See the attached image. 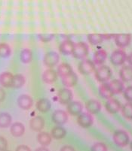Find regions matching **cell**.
<instances>
[{"label": "cell", "instance_id": "6da1fadb", "mask_svg": "<svg viewBox=\"0 0 132 151\" xmlns=\"http://www.w3.org/2000/svg\"><path fill=\"white\" fill-rule=\"evenodd\" d=\"M89 47L85 42L75 44L72 55L76 59H84L88 55Z\"/></svg>", "mask_w": 132, "mask_h": 151}, {"label": "cell", "instance_id": "7a4b0ae2", "mask_svg": "<svg viewBox=\"0 0 132 151\" xmlns=\"http://www.w3.org/2000/svg\"><path fill=\"white\" fill-rule=\"evenodd\" d=\"M112 76V71L107 65H100L95 70V78L98 81L107 82Z\"/></svg>", "mask_w": 132, "mask_h": 151}, {"label": "cell", "instance_id": "3957f363", "mask_svg": "<svg viewBox=\"0 0 132 151\" xmlns=\"http://www.w3.org/2000/svg\"><path fill=\"white\" fill-rule=\"evenodd\" d=\"M113 141L118 147H124L128 145L130 138L126 132L123 130H118L115 131L113 134Z\"/></svg>", "mask_w": 132, "mask_h": 151}, {"label": "cell", "instance_id": "277c9868", "mask_svg": "<svg viewBox=\"0 0 132 151\" xmlns=\"http://www.w3.org/2000/svg\"><path fill=\"white\" fill-rule=\"evenodd\" d=\"M127 59L126 53L122 49H118L112 52L110 57L111 63L115 65H122Z\"/></svg>", "mask_w": 132, "mask_h": 151}, {"label": "cell", "instance_id": "5b68a950", "mask_svg": "<svg viewBox=\"0 0 132 151\" xmlns=\"http://www.w3.org/2000/svg\"><path fill=\"white\" fill-rule=\"evenodd\" d=\"M79 71L82 75H90L95 71V64L90 60H83L79 63Z\"/></svg>", "mask_w": 132, "mask_h": 151}, {"label": "cell", "instance_id": "8992f818", "mask_svg": "<svg viewBox=\"0 0 132 151\" xmlns=\"http://www.w3.org/2000/svg\"><path fill=\"white\" fill-rule=\"evenodd\" d=\"M60 60V56L58 53L54 51H51L47 53L44 57V64L49 68L55 66Z\"/></svg>", "mask_w": 132, "mask_h": 151}, {"label": "cell", "instance_id": "52a82bcc", "mask_svg": "<svg viewBox=\"0 0 132 151\" xmlns=\"http://www.w3.org/2000/svg\"><path fill=\"white\" fill-rule=\"evenodd\" d=\"M78 124L82 128H89L93 124L94 119L91 114L81 113L77 118Z\"/></svg>", "mask_w": 132, "mask_h": 151}, {"label": "cell", "instance_id": "ba28073f", "mask_svg": "<svg viewBox=\"0 0 132 151\" xmlns=\"http://www.w3.org/2000/svg\"><path fill=\"white\" fill-rule=\"evenodd\" d=\"M57 99L59 102L61 103L62 105H68L73 99L72 92L67 88L61 89L57 93Z\"/></svg>", "mask_w": 132, "mask_h": 151}, {"label": "cell", "instance_id": "9c48e42d", "mask_svg": "<svg viewBox=\"0 0 132 151\" xmlns=\"http://www.w3.org/2000/svg\"><path fill=\"white\" fill-rule=\"evenodd\" d=\"M52 121L55 124L60 126V125H64L67 123L68 120V115L67 112L62 110H57L53 113L51 116Z\"/></svg>", "mask_w": 132, "mask_h": 151}, {"label": "cell", "instance_id": "30bf717a", "mask_svg": "<svg viewBox=\"0 0 132 151\" xmlns=\"http://www.w3.org/2000/svg\"><path fill=\"white\" fill-rule=\"evenodd\" d=\"M114 38L115 45L121 48L127 47L131 41V35L130 34H117L115 35Z\"/></svg>", "mask_w": 132, "mask_h": 151}, {"label": "cell", "instance_id": "8fae6325", "mask_svg": "<svg viewBox=\"0 0 132 151\" xmlns=\"http://www.w3.org/2000/svg\"><path fill=\"white\" fill-rule=\"evenodd\" d=\"M18 106L23 110H29L33 106V101L28 95H21L17 99Z\"/></svg>", "mask_w": 132, "mask_h": 151}, {"label": "cell", "instance_id": "7c38bea8", "mask_svg": "<svg viewBox=\"0 0 132 151\" xmlns=\"http://www.w3.org/2000/svg\"><path fill=\"white\" fill-rule=\"evenodd\" d=\"M105 108L109 113L115 114L119 112L122 108L121 104L117 99H110L106 102Z\"/></svg>", "mask_w": 132, "mask_h": 151}, {"label": "cell", "instance_id": "4fadbf2b", "mask_svg": "<svg viewBox=\"0 0 132 151\" xmlns=\"http://www.w3.org/2000/svg\"><path fill=\"white\" fill-rule=\"evenodd\" d=\"M83 110V105L79 101H71L67 105V111L69 114H70L73 116L79 115L82 112Z\"/></svg>", "mask_w": 132, "mask_h": 151}, {"label": "cell", "instance_id": "5bb4252c", "mask_svg": "<svg viewBox=\"0 0 132 151\" xmlns=\"http://www.w3.org/2000/svg\"><path fill=\"white\" fill-rule=\"evenodd\" d=\"M85 108H86V110L88 111L89 114H95L101 110V104L97 100L91 99L86 102Z\"/></svg>", "mask_w": 132, "mask_h": 151}, {"label": "cell", "instance_id": "9a60e30c", "mask_svg": "<svg viewBox=\"0 0 132 151\" xmlns=\"http://www.w3.org/2000/svg\"><path fill=\"white\" fill-rule=\"evenodd\" d=\"M30 126L31 129L35 132H39L45 126V120L42 116H37L32 118L30 122Z\"/></svg>", "mask_w": 132, "mask_h": 151}, {"label": "cell", "instance_id": "2e32d148", "mask_svg": "<svg viewBox=\"0 0 132 151\" xmlns=\"http://www.w3.org/2000/svg\"><path fill=\"white\" fill-rule=\"evenodd\" d=\"M75 44L70 40H65L62 42L59 47V50L63 54L70 55L73 53Z\"/></svg>", "mask_w": 132, "mask_h": 151}, {"label": "cell", "instance_id": "e0dca14e", "mask_svg": "<svg viewBox=\"0 0 132 151\" xmlns=\"http://www.w3.org/2000/svg\"><path fill=\"white\" fill-rule=\"evenodd\" d=\"M122 81L128 82L132 81V66L131 65H125L122 67L119 71Z\"/></svg>", "mask_w": 132, "mask_h": 151}, {"label": "cell", "instance_id": "ac0fdd59", "mask_svg": "<svg viewBox=\"0 0 132 151\" xmlns=\"http://www.w3.org/2000/svg\"><path fill=\"white\" fill-rule=\"evenodd\" d=\"M61 80L64 86H67V87H72V86L76 85L77 82H78V76L75 72L73 71L72 73L69 74L67 76L61 78Z\"/></svg>", "mask_w": 132, "mask_h": 151}, {"label": "cell", "instance_id": "d6986e66", "mask_svg": "<svg viewBox=\"0 0 132 151\" xmlns=\"http://www.w3.org/2000/svg\"><path fill=\"white\" fill-rule=\"evenodd\" d=\"M10 131L14 137H20L25 132V127L23 123L16 122L11 126Z\"/></svg>", "mask_w": 132, "mask_h": 151}, {"label": "cell", "instance_id": "ffe728a7", "mask_svg": "<svg viewBox=\"0 0 132 151\" xmlns=\"http://www.w3.org/2000/svg\"><path fill=\"white\" fill-rule=\"evenodd\" d=\"M43 81L46 83H52L57 79V73L54 69L49 68L44 71L42 75Z\"/></svg>", "mask_w": 132, "mask_h": 151}, {"label": "cell", "instance_id": "44dd1931", "mask_svg": "<svg viewBox=\"0 0 132 151\" xmlns=\"http://www.w3.org/2000/svg\"><path fill=\"white\" fill-rule=\"evenodd\" d=\"M13 77L10 72H3L0 75V84L4 87H11L12 86Z\"/></svg>", "mask_w": 132, "mask_h": 151}, {"label": "cell", "instance_id": "7402d4cb", "mask_svg": "<svg viewBox=\"0 0 132 151\" xmlns=\"http://www.w3.org/2000/svg\"><path fill=\"white\" fill-rule=\"evenodd\" d=\"M109 85L110 86V89L113 94H119L124 91V83L123 81L119 79L112 80L109 83Z\"/></svg>", "mask_w": 132, "mask_h": 151}, {"label": "cell", "instance_id": "603a6c76", "mask_svg": "<svg viewBox=\"0 0 132 151\" xmlns=\"http://www.w3.org/2000/svg\"><path fill=\"white\" fill-rule=\"evenodd\" d=\"M51 140L52 137L51 134L45 132L38 133V135H37V141L42 147H47L48 145H50Z\"/></svg>", "mask_w": 132, "mask_h": 151}, {"label": "cell", "instance_id": "cb8c5ba5", "mask_svg": "<svg viewBox=\"0 0 132 151\" xmlns=\"http://www.w3.org/2000/svg\"><path fill=\"white\" fill-rule=\"evenodd\" d=\"M99 92H100V96L104 99H112L113 96V93L112 92L110 89V86L109 85V83H104L101 84L99 87Z\"/></svg>", "mask_w": 132, "mask_h": 151}, {"label": "cell", "instance_id": "d4e9b609", "mask_svg": "<svg viewBox=\"0 0 132 151\" xmlns=\"http://www.w3.org/2000/svg\"><path fill=\"white\" fill-rule=\"evenodd\" d=\"M51 108V103L48 99H41L36 103V108L38 111L45 113Z\"/></svg>", "mask_w": 132, "mask_h": 151}, {"label": "cell", "instance_id": "484cf974", "mask_svg": "<svg viewBox=\"0 0 132 151\" xmlns=\"http://www.w3.org/2000/svg\"><path fill=\"white\" fill-rule=\"evenodd\" d=\"M67 134V131L64 128L60 126L54 127L51 132V135L53 138L56 140H60L64 138Z\"/></svg>", "mask_w": 132, "mask_h": 151}, {"label": "cell", "instance_id": "4316f807", "mask_svg": "<svg viewBox=\"0 0 132 151\" xmlns=\"http://www.w3.org/2000/svg\"><path fill=\"white\" fill-rule=\"evenodd\" d=\"M107 57V53L106 50H98L94 53V63L96 65H102L105 62Z\"/></svg>", "mask_w": 132, "mask_h": 151}, {"label": "cell", "instance_id": "83f0119b", "mask_svg": "<svg viewBox=\"0 0 132 151\" xmlns=\"http://www.w3.org/2000/svg\"><path fill=\"white\" fill-rule=\"evenodd\" d=\"M106 39L105 35L103 34H89L88 35V40L91 45H97L103 42V41Z\"/></svg>", "mask_w": 132, "mask_h": 151}, {"label": "cell", "instance_id": "f1b7e54d", "mask_svg": "<svg viewBox=\"0 0 132 151\" xmlns=\"http://www.w3.org/2000/svg\"><path fill=\"white\" fill-rule=\"evenodd\" d=\"M73 68L70 65L67 63H62L58 66L57 69V73L60 78H63L64 76H67V75L73 72Z\"/></svg>", "mask_w": 132, "mask_h": 151}, {"label": "cell", "instance_id": "f546056e", "mask_svg": "<svg viewBox=\"0 0 132 151\" xmlns=\"http://www.w3.org/2000/svg\"><path fill=\"white\" fill-rule=\"evenodd\" d=\"M12 123V116L8 113L0 114V128H7Z\"/></svg>", "mask_w": 132, "mask_h": 151}, {"label": "cell", "instance_id": "4dcf8cb0", "mask_svg": "<svg viewBox=\"0 0 132 151\" xmlns=\"http://www.w3.org/2000/svg\"><path fill=\"white\" fill-rule=\"evenodd\" d=\"M124 117L128 120H132V102L125 103L121 108Z\"/></svg>", "mask_w": 132, "mask_h": 151}, {"label": "cell", "instance_id": "1f68e13d", "mask_svg": "<svg viewBox=\"0 0 132 151\" xmlns=\"http://www.w3.org/2000/svg\"><path fill=\"white\" fill-rule=\"evenodd\" d=\"M25 83V78L22 75L17 74L13 77V81H12V87L14 88H20L24 86Z\"/></svg>", "mask_w": 132, "mask_h": 151}, {"label": "cell", "instance_id": "d6a6232c", "mask_svg": "<svg viewBox=\"0 0 132 151\" xmlns=\"http://www.w3.org/2000/svg\"><path fill=\"white\" fill-rule=\"evenodd\" d=\"M20 58L22 63H30L32 61L33 54L32 52L30 49H24L20 52Z\"/></svg>", "mask_w": 132, "mask_h": 151}, {"label": "cell", "instance_id": "836d02e7", "mask_svg": "<svg viewBox=\"0 0 132 151\" xmlns=\"http://www.w3.org/2000/svg\"><path fill=\"white\" fill-rule=\"evenodd\" d=\"M11 53H12V50L8 44L0 43V57L6 58L10 56Z\"/></svg>", "mask_w": 132, "mask_h": 151}, {"label": "cell", "instance_id": "e575fe53", "mask_svg": "<svg viewBox=\"0 0 132 151\" xmlns=\"http://www.w3.org/2000/svg\"><path fill=\"white\" fill-rule=\"evenodd\" d=\"M108 148H107V145L102 142H97L95 143L94 145L91 148V151H107Z\"/></svg>", "mask_w": 132, "mask_h": 151}, {"label": "cell", "instance_id": "d590c367", "mask_svg": "<svg viewBox=\"0 0 132 151\" xmlns=\"http://www.w3.org/2000/svg\"><path fill=\"white\" fill-rule=\"evenodd\" d=\"M124 97L129 102H132V86H128L124 90Z\"/></svg>", "mask_w": 132, "mask_h": 151}, {"label": "cell", "instance_id": "8d00e7d4", "mask_svg": "<svg viewBox=\"0 0 132 151\" xmlns=\"http://www.w3.org/2000/svg\"><path fill=\"white\" fill-rule=\"evenodd\" d=\"M54 36V34H40V35H38L39 39L43 42H50L53 39Z\"/></svg>", "mask_w": 132, "mask_h": 151}, {"label": "cell", "instance_id": "74e56055", "mask_svg": "<svg viewBox=\"0 0 132 151\" xmlns=\"http://www.w3.org/2000/svg\"><path fill=\"white\" fill-rule=\"evenodd\" d=\"M8 147V141L4 137L0 136V151H3L7 150Z\"/></svg>", "mask_w": 132, "mask_h": 151}, {"label": "cell", "instance_id": "f35d334b", "mask_svg": "<svg viewBox=\"0 0 132 151\" xmlns=\"http://www.w3.org/2000/svg\"><path fill=\"white\" fill-rule=\"evenodd\" d=\"M15 151H31V149L27 145H19Z\"/></svg>", "mask_w": 132, "mask_h": 151}, {"label": "cell", "instance_id": "ab89813d", "mask_svg": "<svg viewBox=\"0 0 132 151\" xmlns=\"http://www.w3.org/2000/svg\"><path fill=\"white\" fill-rule=\"evenodd\" d=\"M60 151H75V149L70 145H65L61 148Z\"/></svg>", "mask_w": 132, "mask_h": 151}, {"label": "cell", "instance_id": "60d3db41", "mask_svg": "<svg viewBox=\"0 0 132 151\" xmlns=\"http://www.w3.org/2000/svg\"><path fill=\"white\" fill-rule=\"evenodd\" d=\"M5 98V92L2 87H0V102L3 101Z\"/></svg>", "mask_w": 132, "mask_h": 151}, {"label": "cell", "instance_id": "b9f144b4", "mask_svg": "<svg viewBox=\"0 0 132 151\" xmlns=\"http://www.w3.org/2000/svg\"><path fill=\"white\" fill-rule=\"evenodd\" d=\"M127 62L128 63L129 65L132 66V53H131L128 56H127V59H126Z\"/></svg>", "mask_w": 132, "mask_h": 151}, {"label": "cell", "instance_id": "7bdbcfd3", "mask_svg": "<svg viewBox=\"0 0 132 151\" xmlns=\"http://www.w3.org/2000/svg\"><path fill=\"white\" fill-rule=\"evenodd\" d=\"M36 151H49V150L45 147H41L37 148Z\"/></svg>", "mask_w": 132, "mask_h": 151}, {"label": "cell", "instance_id": "ee69618b", "mask_svg": "<svg viewBox=\"0 0 132 151\" xmlns=\"http://www.w3.org/2000/svg\"><path fill=\"white\" fill-rule=\"evenodd\" d=\"M130 148H131V150H132V141L131 142V144H130Z\"/></svg>", "mask_w": 132, "mask_h": 151}, {"label": "cell", "instance_id": "f6af8a7d", "mask_svg": "<svg viewBox=\"0 0 132 151\" xmlns=\"http://www.w3.org/2000/svg\"><path fill=\"white\" fill-rule=\"evenodd\" d=\"M3 151H9V150H3Z\"/></svg>", "mask_w": 132, "mask_h": 151}]
</instances>
